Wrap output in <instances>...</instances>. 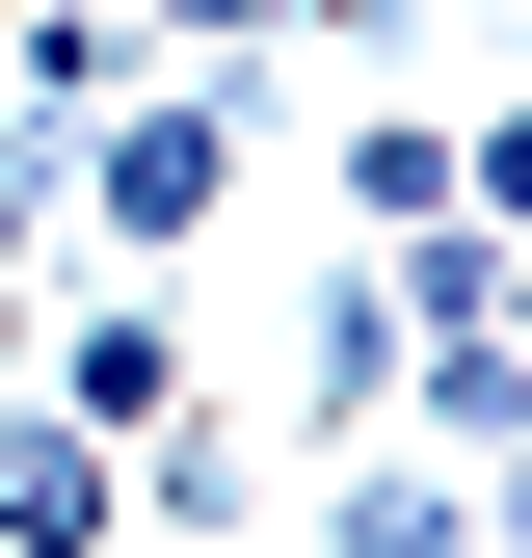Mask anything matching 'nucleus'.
<instances>
[{"label":"nucleus","mask_w":532,"mask_h":558,"mask_svg":"<svg viewBox=\"0 0 532 558\" xmlns=\"http://www.w3.org/2000/svg\"><path fill=\"white\" fill-rule=\"evenodd\" d=\"M133 532V452L53 426V399H0V558H107Z\"/></svg>","instance_id":"7ed1b4c3"},{"label":"nucleus","mask_w":532,"mask_h":558,"mask_svg":"<svg viewBox=\"0 0 532 558\" xmlns=\"http://www.w3.org/2000/svg\"><path fill=\"white\" fill-rule=\"evenodd\" d=\"M319 186H347V240H426V214H506V133H480V81H347V160H319Z\"/></svg>","instance_id":"f257e3e1"},{"label":"nucleus","mask_w":532,"mask_h":558,"mask_svg":"<svg viewBox=\"0 0 532 558\" xmlns=\"http://www.w3.org/2000/svg\"><path fill=\"white\" fill-rule=\"evenodd\" d=\"M293 426H319V452H347V426H399V293H373V240L293 293Z\"/></svg>","instance_id":"20e7f679"},{"label":"nucleus","mask_w":532,"mask_h":558,"mask_svg":"<svg viewBox=\"0 0 532 558\" xmlns=\"http://www.w3.org/2000/svg\"><path fill=\"white\" fill-rule=\"evenodd\" d=\"M293 532H319V558H506V478H452V452H399V426H347Z\"/></svg>","instance_id":"f03ea898"},{"label":"nucleus","mask_w":532,"mask_h":558,"mask_svg":"<svg viewBox=\"0 0 532 558\" xmlns=\"http://www.w3.org/2000/svg\"><path fill=\"white\" fill-rule=\"evenodd\" d=\"M160 399H186V319H160V293H81V319H53V426H107V452H133Z\"/></svg>","instance_id":"39448f33"}]
</instances>
